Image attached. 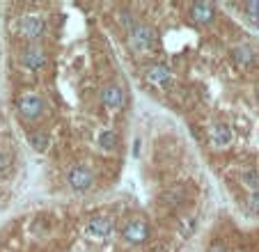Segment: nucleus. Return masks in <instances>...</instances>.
Listing matches in <instances>:
<instances>
[{
  "mask_svg": "<svg viewBox=\"0 0 259 252\" xmlns=\"http://www.w3.org/2000/svg\"><path fill=\"white\" fill-rule=\"evenodd\" d=\"M236 252H245V250H236Z\"/></svg>",
  "mask_w": 259,
  "mask_h": 252,
  "instance_id": "obj_22",
  "label": "nucleus"
},
{
  "mask_svg": "<svg viewBox=\"0 0 259 252\" xmlns=\"http://www.w3.org/2000/svg\"><path fill=\"white\" fill-rule=\"evenodd\" d=\"M234 60H236L241 67H245V65H250V62H254V51L250 49V46H245V44H241V46L234 49Z\"/></svg>",
  "mask_w": 259,
  "mask_h": 252,
  "instance_id": "obj_14",
  "label": "nucleus"
},
{
  "mask_svg": "<svg viewBox=\"0 0 259 252\" xmlns=\"http://www.w3.org/2000/svg\"><path fill=\"white\" fill-rule=\"evenodd\" d=\"M156 44V33L145 23H135V28L129 33V46L135 55H147Z\"/></svg>",
  "mask_w": 259,
  "mask_h": 252,
  "instance_id": "obj_1",
  "label": "nucleus"
},
{
  "mask_svg": "<svg viewBox=\"0 0 259 252\" xmlns=\"http://www.w3.org/2000/svg\"><path fill=\"white\" fill-rule=\"evenodd\" d=\"M145 78L156 87H167L172 83V71L167 69L165 65H151L145 69Z\"/></svg>",
  "mask_w": 259,
  "mask_h": 252,
  "instance_id": "obj_9",
  "label": "nucleus"
},
{
  "mask_svg": "<svg viewBox=\"0 0 259 252\" xmlns=\"http://www.w3.org/2000/svg\"><path fill=\"white\" fill-rule=\"evenodd\" d=\"M21 62H23V67L30 71L44 69V65H46V51H44L42 46H30V49H26L21 53Z\"/></svg>",
  "mask_w": 259,
  "mask_h": 252,
  "instance_id": "obj_7",
  "label": "nucleus"
},
{
  "mask_svg": "<svg viewBox=\"0 0 259 252\" xmlns=\"http://www.w3.org/2000/svg\"><path fill=\"white\" fill-rule=\"evenodd\" d=\"M67 181H69V186L74 188V190H78V193H83V190H87V188L94 183V174L90 167L85 165H76L71 167L69 177H67Z\"/></svg>",
  "mask_w": 259,
  "mask_h": 252,
  "instance_id": "obj_4",
  "label": "nucleus"
},
{
  "mask_svg": "<svg viewBox=\"0 0 259 252\" xmlns=\"http://www.w3.org/2000/svg\"><path fill=\"white\" fill-rule=\"evenodd\" d=\"M190 17L197 23H211L213 21V5L211 3H195L190 7Z\"/></svg>",
  "mask_w": 259,
  "mask_h": 252,
  "instance_id": "obj_11",
  "label": "nucleus"
},
{
  "mask_svg": "<svg viewBox=\"0 0 259 252\" xmlns=\"http://www.w3.org/2000/svg\"><path fill=\"white\" fill-rule=\"evenodd\" d=\"M206 252H227V247H225L222 241H211L209 247H206Z\"/></svg>",
  "mask_w": 259,
  "mask_h": 252,
  "instance_id": "obj_19",
  "label": "nucleus"
},
{
  "mask_svg": "<svg viewBox=\"0 0 259 252\" xmlns=\"http://www.w3.org/2000/svg\"><path fill=\"white\" fill-rule=\"evenodd\" d=\"M30 147H33L35 151H46L49 149V145H51V140H49V135L44 133V131H35V133H30Z\"/></svg>",
  "mask_w": 259,
  "mask_h": 252,
  "instance_id": "obj_15",
  "label": "nucleus"
},
{
  "mask_svg": "<svg viewBox=\"0 0 259 252\" xmlns=\"http://www.w3.org/2000/svg\"><path fill=\"white\" fill-rule=\"evenodd\" d=\"M19 33H21L23 39H39L44 35V19L42 17H23L21 26H19Z\"/></svg>",
  "mask_w": 259,
  "mask_h": 252,
  "instance_id": "obj_8",
  "label": "nucleus"
},
{
  "mask_svg": "<svg viewBox=\"0 0 259 252\" xmlns=\"http://www.w3.org/2000/svg\"><path fill=\"white\" fill-rule=\"evenodd\" d=\"M250 206H252V211H259V193L250 195Z\"/></svg>",
  "mask_w": 259,
  "mask_h": 252,
  "instance_id": "obj_20",
  "label": "nucleus"
},
{
  "mask_svg": "<svg viewBox=\"0 0 259 252\" xmlns=\"http://www.w3.org/2000/svg\"><path fill=\"white\" fill-rule=\"evenodd\" d=\"M99 147H101L103 151H113L115 147H117V133H115L113 129H103L101 133H99Z\"/></svg>",
  "mask_w": 259,
  "mask_h": 252,
  "instance_id": "obj_13",
  "label": "nucleus"
},
{
  "mask_svg": "<svg viewBox=\"0 0 259 252\" xmlns=\"http://www.w3.org/2000/svg\"><path fill=\"white\" fill-rule=\"evenodd\" d=\"M122 236H124L126 243L140 245V243L147 241V236H149V227H147V222L142 218L129 220V222H126V227H124V231H122Z\"/></svg>",
  "mask_w": 259,
  "mask_h": 252,
  "instance_id": "obj_3",
  "label": "nucleus"
},
{
  "mask_svg": "<svg viewBox=\"0 0 259 252\" xmlns=\"http://www.w3.org/2000/svg\"><path fill=\"white\" fill-rule=\"evenodd\" d=\"M248 12H252V14H259V3H250V5H248Z\"/></svg>",
  "mask_w": 259,
  "mask_h": 252,
  "instance_id": "obj_21",
  "label": "nucleus"
},
{
  "mask_svg": "<svg viewBox=\"0 0 259 252\" xmlns=\"http://www.w3.org/2000/svg\"><path fill=\"white\" fill-rule=\"evenodd\" d=\"M101 101L108 113H119L124 108V90L119 85H115V83L113 85H106L101 92Z\"/></svg>",
  "mask_w": 259,
  "mask_h": 252,
  "instance_id": "obj_5",
  "label": "nucleus"
},
{
  "mask_svg": "<svg viewBox=\"0 0 259 252\" xmlns=\"http://www.w3.org/2000/svg\"><path fill=\"white\" fill-rule=\"evenodd\" d=\"M17 106H19V113H21L26 119H30V122H35V119H39L44 115V101H42L39 94H35V92L21 94Z\"/></svg>",
  "mask_w": 259,
  "mask_h": 252,
  "instance_id": "obj_2",
  "label": "nucleus"
},
{
  "mask_svg": "<svg viewBox=\"0 0 259 252\" xmlns=\"http://www.w3.org/2000/svg\"><path fill=\"white\" fill-rule=\"evenodd\" d=\"M184 199H186V195H184L181 188H172V190H167V193H165V204L170 206V209H177Z\"/></svg>",
  "mask_w": 259,
  "mask_h": 252,
  "instance_id": "obj_16",
  "label": "nucleus"
},
{
  "mask_svg": "<svg viewBox=\"0 0 259 252\" xmlns=\"http://www.w3.org/2000/svg\"><path fill=\"white\" fill-rule=\"evenodd\" d=\"M119 23H122V26L126 28V30H133L135 28V21H133V14H129V12H122V14H119Z\"/></svg>",
  "mask_w": 259,
  "mask_h": 252,
  "instance_id": "obj_18",
  "label": "nucleus"
},
{
  "mask_svg": "<svg viewBox=\"0 0 259 252\" xmlns=\"http://www.w3.org/2000/svg\"><path fill=\"white\" fill-rule=\"evenodd\" d=\"M232 140H234V133H232V129H229L227 124H222V122L211 124V129H209L211 147H216V149H225V147L232 145Z\"/></svg>",
  "mask_w": 259,
  "mask_h": 252,
  "instance_id": "obj_6",
  "label": "nucleus"
},
{
  "mask_svg": "<svg viewBox=\"0 0 259 252\" xmlns=\"http://www.w3.org/2000/svg\"><path fill=\"white\" fill-rule=\"evenodd\" d=\"M238 177H241V183L248 188L250 193H259V172L254 167H243Z\"/></svg>",
  "mask_w": 259,
  "mask_h": 252,
  "instance_id": "obj_12",
  "label": "nucleus"
},
{
  "mask_svg": "<svg viewBox=\"0 0 259 252\" xmlns=\"http://www.w3.org/2000/svg\"><path fill=\"white\" fill-rule=\"evenodd\" d=\"M10 165H12V154H10V149L0 147V172L10 170Z\"/></svg>",
  "mask_w": 259,
  "mask_h": 252,
  "instance_id": "obj_17",
  "label": "nucleus"
},
{
  "mask_svg": "<svg viewBox=\"0 0 259 252\" xmlns=\"http://www.w3.org/2000/svg\"><path fill=\"white\" fill-rule=\"evenodd\" d=\"M110 231H113V222H110L108 218H103V215L92 218L87 222V234L94 236V238H106Z\"/></svg>",
  "mask_w": 259,
  "mask_h": 252,
  "instance_id": "obj_10",
  "label": "nucleus"
},
{
  "mask_svg": "<svg viewBox=\"0 0 259 252\" xmlns=\"http://www.w3.org/2000/svg\"><path fill=\"white\" fill-rule=\"evenodd\" d=\"M257 26H259V21H257Z\"/></svg>",
  "mask_w": 259,
  "mask_h": 252,
  "instance_id": "obj_23",
  "label": "nucleus"
}]
</instances>
